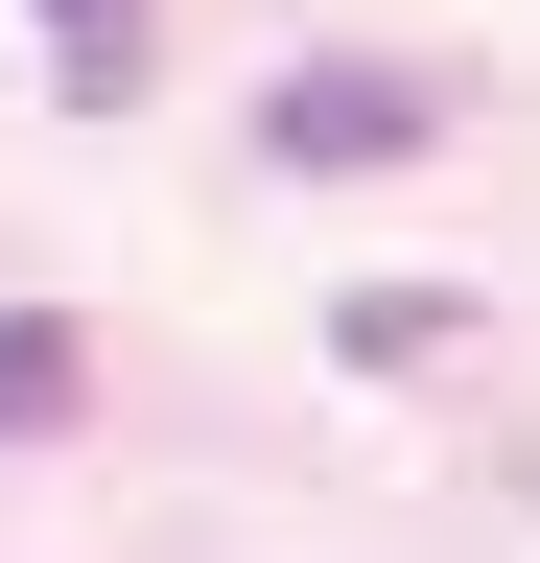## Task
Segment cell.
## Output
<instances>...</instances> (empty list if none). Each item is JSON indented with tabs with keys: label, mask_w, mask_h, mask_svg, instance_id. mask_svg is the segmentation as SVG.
<instances>
[{
	"label": "cell",
	"mask_w": 540,
	"mask_h": 563,
	"mask_svg": "<svg viewBox=\"0 0 540 563\" xmlns=\"http://www.w3.org/2000/svg\"><path fill=\"white\" fill-rule=\"evenodd\" d=\"M399 141H447V70H283V95H258V165H283V188L399 165Z\"/></svg>",
	"instance_id": "cell-1"
},
{
	"label": "cell",
	"mask_w": 540,
	"mask_h": 563,
	"mask_svg": "<svg viewBox=\"0 0 540 563\" xmlns=\"http://www.w3.org/2000/svg\"><path fill=\"white\" fill-rule=\"evenodd\" d=\"M71 399H95V329L71 306H0V446H47Z\"/></svg>",
	"instance_id": "cell-2"
},
{
	"label": "cell",
	"mask_w": 540,
	"mask_h": 563,
	"mask_svg": "<svg viewBox=\"0 0 540 563\" xmlns=\"http://www.w3.org/2000/svg\"><path fill=\"white\" fill-rule=\"evenodd\" d=\"M24 24H47V95H71V118L142 95V0H24Z\"/></svg>",
	"instance_id": "cell-3"
},
{
	"label": "cell",
	"mask_w": 540,
	"mask_h": 563,
	"mask_svg": "<svg viewBox=\"0 0 540 563\" xmlns=\"http://www.w3.org/2000/svg\"><path fill=\"white\" fill-rule=\"evenodd\" d=\"M470 306H447V282H353V306H329V352H353V376H423V352H447Z\"/></svg>",
	"instance_id": "cell-4"
}]
</instances>
